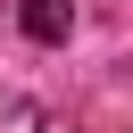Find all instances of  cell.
Here are the masks:
<instances>
[{
	"label": "cell",
	"mask_w": 133,
	"mask_h": 133,
	"mask_svg": "<svg viewBox=\"0 0 133 133\" xmlns=\"http://www.w3.org/2000/svg\"><path fill=\"white\" fill-rule=\"evenodd\" d=\"M17 17H25L33 42H66L75 33V0H17Z\"/></svg>",
	"instance_id": "1"
},
{
	"label": "cell",
	"mask_w": 133,
	"mask_h": 133,
	"mask_svg": "<svg viewBox=\"0 0 133 133\" xmlns=\"http://www.w3.org/2000/svg\"><path fill=\"white\" fill-rule=\"evenodd\" d=\"M0 133H66V116L42 100H17V108H0Z\"/></svg>",
	"instance_id": "2"
}]
</instances>
